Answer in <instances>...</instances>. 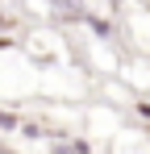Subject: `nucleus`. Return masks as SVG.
<instances>
[]
</instances>
